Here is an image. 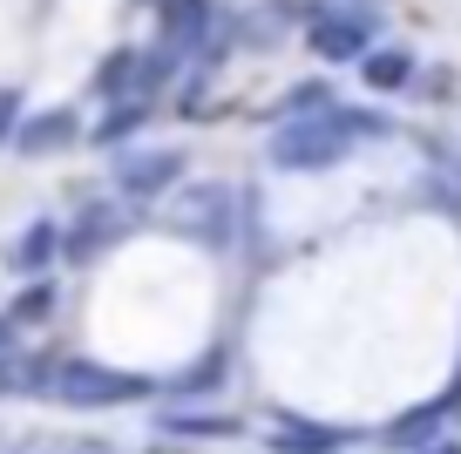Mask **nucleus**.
<instances>
[{"label":"nucleus","instance_id":"obj_11","mask_svg":"<svg viewBox=\"0 0 461 454\" xmlns=\"http://www.w3.org/2000/svg\"><path fill=\"white\" fill-rule=\"evenodd\" d=\"M407 75H414V68H407V55H393V48L366 55V82H374V88H401Z\"/></svg>","mask_w":461,"mask_h":454},{"label":"nucleus","instance_id":"obj_14","mask_svg":"<svg viewBox=\"0 0 461 454\" xmlns=\"http://www.w3.org/2000/svg\"><path fill=\"white\" fill-rule=\"evenodd\" d=\"M136 123H143V102H122V109H115L109 123H102V142H115V136H130Z\"/></svg>","mask_w":461,"mask_h":454},{"label":"nucleus","instance_id":"obj_1","mask_svg":"<svg viewBox=\"0 0 461 454\" xmlns=\"http://www.w3.org/2000/svg\"><path fill=\"white\" fill-rule=\"evenodd\" d=\"M374 109H332V115H299L272 136V163L278 170H332V163L353 150V136H380Z\"/></svg>","mask_w":461,"mask_h":454},{"label":"nucleus","instance_id":"obj_6","mask_svg":"<svg viewBox=\"0 0 461 454\" xmlns=\"http://www.w3.org/2000/svg\"><path fill=\"white\" fill-rule=\"evenodd\" d=\"M184 231H203L211 244H224L230 238V190H197L184 204Z\"/></svg>","mask_w":461,"mask_h":454},{"label":"nucleus","instance_id":"obj_20","mask_svg":"<svg viewBox=\"0 0 461 454\" xmlns=\"http://www.w3.org/2000/svg\"><path fill=\"white\" fill-rule=\"evenodd\" d=\"M0 353H7V326H0Z\"/></svg>","mask_w":461,"mask_h":454},{"label":"nucleus","instance_id":"obj_8","mask_svg":"<svg viewBox=\"0 0 461 454\" xmlns=\"http://www.w3.org/2000/svg\"><path fill=\"white\" fill-rule=\"evenodd\" d=\"M0 394H48V367L41 359H7L0 353Z\"/></svg>","mask_w":461,"mask_h":454},{"label":"nucleus","instance_id":"obj_15","mask_svg":"<svg viewBox=\"0 0 461 454\" xmlns=\"http://www.w3.org/2000/svg\"><path fill=\"white\" fill-rule=\"evenodd\" d=\"M130 75H136V55H115L109 68H102V88H122Z\"/></svg>","mask_w":461,"mask_h":454},{"label":"nucleus","instance_id":"obj_17","mask_svg":"<svg viewBox=\"0 0 461 454\" xmlns=\"http://www.w3.org/2000/svg\"><path fill=\"white\" fill-rule=\"evenodd\" d=\"M21 319H41L48 313V285H34V292H21V305H14Z\"/></svg>","mask_w":461,"mask_h":454},{"label":"nucleus","instance_id":"obj_19","mask_svg":"<svg viewBox=\"0 0 461 454\" xmlns=\"http://www.w3.org/2000/svg\"><path fill=\"white\" fill-rule=\"evenodd\" d=\"M68 454H109V448H68Z\"/></svg>","mask_w":461,"mask_h":454},{"label":"nucleus","instance_id":"obj_2","mask_svg":"<svg viewBox=\"0 0 461 454\" xmlns=\"http://www.w3.org/2000/svg\"><path fill=\"white\" fill-rule=\"evenodd\" d=\"M48 394L68 400V407H122V400H143L149 380L109 373V367H95V359H68V367H48Z\"/></svg>","mask_w":461,"mask_h":454},{"label":"nucleus","instance_id":"obj_9","mask_svg":"<svg viewBox=\"0 0 461 454\" xmlns=\"http://www.w3.org/2000/svg\"><path fill=\"white\" fill-rule=\"evenodd\" d=\"M68 136H75V115H68V109H55V115H41V123L21 129V150H61Z\"/></svg>","mask_w":461,"mask_h":454},{"label":"nucleus","instance_id":"obj_3","mask_svg":"<svg viewBox=\"0 0 461 454\" xmlns=\"http://www.w3.org/2000/svg\"><path fill=\"white\" fill-rule=\"evenodd\" d=\"M366 41H374V14H366V0H319L312 48H319L326 61H360Z\"/></svg>","mask_w":461,"mask_h":454},{"label":"nucleus","instance_id":"obj_10","mask_svg":"<svg viewBox=\"0 0 461 454\" xmlns=\"http://www.w3.org/2000/svg\"><path fill=\"white\" fill-rule=\"evenodd\" d=\"M55 224H34V231H21V244H14V265L21 271H41L48 265V258H55Z\"/></svg>","mask_w":461,"mask_h":454},{"label":"nucleus","instance_id":"obj_7","mask_svg":"<svg viewBox=\"0 0 461 454\" xmlns=\"http://www.w3.org/2000/svg\"><path fill=\"white\" fill-rule=\"evenodd\" d=\"M272 448L278 454H339L346 434H339V427H319V421H285L272 434Z\"/></svg>","mask_w":461,"mask_h":454},{"label":"nucleus","instance_id":"obj_4","mask_svg":"<svg viewBox=\"0 0 461 454\" xmlns=\"http://www.w3.org/2000/svg\"><path fill=\"white\" fill-rule=\"evenodd\" d=\"M176 170H184V157L176 150H149V157H130L122 163V190L130 197H157V190L176 184Z\"/></svg>","mask_w":461,"mask_h":454},{"label":"nucleus","instance_id":"obj_12","mask_svg":"<svg viewBox=\"0 0 461 454\" xmlns=\"http://www.w3.org/2000/svg\"><path fill=\"white\" fill-rule=\"evenodd\" d=\"M170 434H238V421L230 413H170Z\"/></svg>","mask_w":461,"mask_h":454},{"label":"nucleus","instance_id":"obj_13","mask_svg":"<svg viewBox=\"0 0 461 454\" xmlns=\"http://www.w3.org/2000/svg\"><path fill=\"white\" fill-rule=\"evenodd\" d=\"M203 21H211V14H203V0H170V34H176V41H184V34H197Z\"/></svg>","mask_w":461,"mask_h":454},{"label":"nucleus","instance_id":"obj_16","mask_svg":"<svg viewBox=\"0 0 461 454\" xmlns=\"http://www.w3.org/2000/svg\"><path fill=\"white\" fill-rule=\"evenodd\" d=\"M14 115H21V95H14V88H0V142L14 136Z\"/></svg>","mask_w":461,"mask_h":454},{"label":"nucleus","instance_id":"obj_18","mask_svg":"<svg viewBox=\"0 0 461 454\" xmlns=\"http://www.w3.org/2000/svg\"><path fill=\"white\" fill-rule=\"evenodd\" d=\"M414 454H461L455 440H428V448H414Z\"/></svg>","mask_w":461,"mask_h":454},{"label":"nucleus","instance_id":"obj_5","mask_svg":"<svg viewBox=\"0 0 461 454\" xmlns=\"http://www.w3.org/2000/svg\"><path fill=\"white\" fill-rule=\"evenodd\" d=\"M115 238H122V211H115V204H88L82 224H75V238H68V251L75 258H95L102 244H115Z\"/></svg>","mask_w":461,"mask_h":454}]
</instances>
